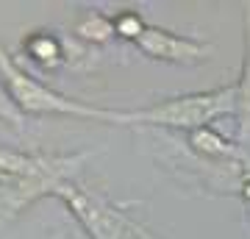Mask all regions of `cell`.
<instances>
[{
	"mask_svg": "<svg viewBox=\"0 0 250 239\" xmlns=\"http://www.w3.org/2000/svg\"><path fill=\"white\" fill-rule=\"evenodd\" d=\"M0 84L6 87V92L25 117H75V120L123 125V109L95 106V103L56 92L53 87L34 78L3 44H0Z\"/></svg>",
	"mask_w": 250,
	"mask_h": 239,
	"instance_id": "cell-1",
	"label": "cell"
},
{
	"mask_svg": "<svg viewBox=\"0 0 250 239\" xmlns=\"http://www.w3.org/2000/svg\"><path fill=\"white\" fill-rule=\"evenodd\" d=\"M220 117H236V84L164 98L145 109H123V125H153L184 133L206 128Z\"/></svg>",
	"mask_w": 250,
	"mask_h": 239,
	"instance_id": "cell-2",
	"label": "cell"
},
{
	"mask_svg": "<svg viewBox=\"0 0 250 239\" xmlns=\"http://www.w3.org/2000/svg\"><path fill=\"white\" fill-rule=\"evenodd\" d=\"M53 197L62 200L89 239H139V222L98 189L86 186L78 175L59 181Z\"/></svg>",
	"mask_w": 250,
	"mask_h": 239,
	"instance_id": "cell-3",
	"label": "cell"
},
{
	"mask_svg": "<svg viewBox=\"0 0 250 239\" xmlns=\"http://www.w3.org/2000/svg\"><path fill=\"white\" fill-rule=\"evenodd\" d=\"M89 159V153H72V156H45V164L22 178H11L9 184H0V217L14 220L28 212L36 200L53 197V189L64 178H75L78 167Z\"/></svg>",
	"mask_w": 250,
	"mask_h": 239,
	"instance_id": "cell-4",
	"label": "cell"
},
{
	"mask_svg": "<svg viewBox=\"0 0 250 239\" xmlns=\"http://www.w3.org/2000/svg\"><path fill=\"white\" fill-rule=\"evenodd\" d=\"M136 47H139V53L153 59V62L167 64H200L211 56V44L192 39V36L172 34V31L159 25H147Z\"/></svg>",
	"mask_w": 250,
	"mask_h": 239,
	"instance_id": "cell-5",
	"label": "cell"
},
{
	"mask_svg": "<svg viewBox=\"0 0 250 239\" xmlns=\"http://www.w3.org/2000/svg\"><path fill=\"white\" fill-rule=\"evenodd\" d=\"M187 148L195 153L200 161L206 164H225V167H250V153L248 148H242L236 142H231L228 136L206 125L197 131L187 133Z\"/></svg>",
	"mask_w": 250,
	"mask_h": 239,
	"instance_id": "cell-6",
	"label": "cell"
},
{
	"mask_svg": "<svg viewBox=\"0 0 250 239\" xmlns=\"http://www.w3.org/2000/svg\"><path fill=\"white\" fill-rule=\"evenodd\" d=\"M22 53L42 70H62V67H78L75 59L70 56V44L67 39L56 34V31H31L22 39Z\"/></svg>",
	"mask_w": 250,
	"mask_h": 239,
	"instance_id": "cell-7",
	"label": "cell"
},
{
	"mask_svg": "<svg viewBox=\"0 0 250 239\" xmlns=\"http://www.w3.org/2000/svg\"><path fill=\"white\" fill-rule=\"evenodd\" d=\"M236 128L239 145L250 148V3H245V59L236 81Z\"/></svg>",
	"mask_w": 250,
	"mask_h": 239,
	"instance_id": "cell-8",
	"label": "cell"
},
{
	"mask_svg": "<svg viewBox=\"0 0 250 239\" xmlns=\"http://www.w3.org/2000/svg\"><path fill=\"white\" fill-rule=\"evenodd\" d=\"M72 39L83 47H103L114 39V17L103 11H83L72 25Z\"/></svg>",
	"mask_w": 250,
	"mask_h": 239,
	"instance_id": "cell-9",
	"label": "cell"
},
{
	"mask_svg": "<svg viewBox=\"0 0 250 239\" xmlns=\"http://www.w3.org/2000/svg\"><path fill=\"white\" fill-rule=\"evenodd\" d=\"M147 31V22L142 20V14L134 9H123L114 14V36L117 39H125V42H139L142 34Z\"/></svg>",
	"mask_w": 250,
	"mask_h": 239,
	"instance_id": "cell-10",
	"label": "cell"
},
{
	"mask_svg": "<svg viewBox=\"0 0 250 239\" xmlns=\"http://www.w3.org/2000/svg\"><path fill=\"white\" fill-rule=\"evenodd\" d=\"M25 120L28 117L17 109V103L11 100V95L6 92V87L0 84V123H6L11 131L17 133H25Z\"/></svg>",
	"mask_w": 250,
	"mask_h": 239,
	"instance_id": "cell-11",
	"label": "cell"
},
{
	"mask_svg": "<svg viewBox=\"0 0 250 239\" xmlns=\"http://www.w3.org/2000/svg\"><path fill=\"white\" fill-rule=\"evenodd\" d=\"M139 239H161V237H156L147 225H142V222H139Z\"/></svg>",
	"mask_w": 250,
	"mask_h": 239,
	"instance_id": "cell-12",
	"label": "cell"
},
{
	"mask_svg": "<svg viewBox=\"0 0 250 239\" xmlns=\"http://www.w3.org/2000/svg\"><path fill=\"white\" fill-rule=\"evenodd\" d=\"M11 178H14V175H3V173H0V184H9Z\"/></svg>",
	"mask_w": 250,
	"mask_h": 239,
	"instance_id": "cell-13",
	"label": "cell"
},
{
	"mask_svg": "<svg viewBox=\"0 0 250 239\" xmlns=\"http://www.w3.org/2000/svg\"><path fill=\"white\" fill-rule=\"evenodd\" d=\"M245 209H248V214H250V206H245Z\"/></svg>",
	"mask_w": 250,
	"mask_h": 239,
	"instance_id": "cell-14",
	"label": "cell"
}]
</instances>
